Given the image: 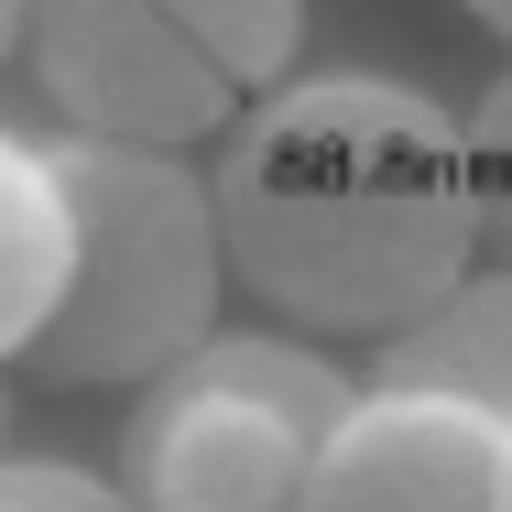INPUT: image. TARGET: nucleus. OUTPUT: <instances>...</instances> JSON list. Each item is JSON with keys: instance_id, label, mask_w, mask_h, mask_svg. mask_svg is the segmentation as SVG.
Instances as JSON below:
<instances>
[{"instance_id": "nucleus-1", "label": "nucleus", "mask_w": 512, "mask_h": 512, "mask_svg": "<svg viewBox=\"0 0 512 512\" xmlns=\"http://www.w3.org/2000/svg\"><path fill=\"white\" fill-rule=\"evenodd\" d=\"M229 295L295 338H393L480 262L469 131L404 77H284L207 164Z\"/></svg>"}, {"instance_id": "nucleus-2", "label": "nucleus", "mask_w": 512, "mask_h": 512, "mask_svg": "<svg viewBox=\"0 0 512 512\" xmlns=\"http://www.w3.org/2000/svg\"><path fill=\"white\" fill-rule=\"evenodd\" d=\"M44 164L66 197V295L11 371L55 382V393H109V382L142 393L229 306L207 164L164 153V142H99V131L44 142Z\"/></svg>"}, {"instance_id": "nucleus-3", "label": "nucleus", "mask_w": 512, "mask_h": 512, "mask_svg": "<svg viewBox=\"0 0 512 512\" xmlns=\"http://www.w3.org/2000/svg\"><path fill=\"white\" fill-rule=\"evenodd\" d=\"M306 0H33L22 66L99 142H218L262 88L295 77Z\"/></svg>"}, {"instance_id": "nucleus-4", "label": "nucleus", "mask_w": 512, "mask_h": 512, "mask_svg": "<svg viewBox=\"0 0 512 512\" xmlns=\"http://www.w3.org/2000/svg\"><path fill=\"white\" fill-rule=\"evenodd\" d=\"M360 382L295 327H207L131 404V512H295Z\"/></svg>"}, {"instance_id": "nucleus-5", "label": "nucleus", "mask_w": 512, "mask_h": 512, "mask_svg": "<svg viewBox=\"0 0 512 512\" xmlns=\"http://www.w3.org/2000/svg\"><path fill=\"white\" fill-rule=\"evenodd\" d=\"M512 425L447 393H360L316 436L295 512H502Z\"/></svg>"}, {"instance_id": "nucleus-6", "label": "nucleus", "mask_w": 512, "mask_h": 512, "mask_svg": "<svg viewBox=\"0 0 512 512\" xmlns=\"http://www.w3.org/2000/svg\"><path fill=\"white\" fill-rule=\"evenodd\" d=\"M371 382L382 393H447L512 425V262H469L425 316L393 338H371Z\"/></svg>"}, {"instance_id": "nucleus-7", "label": "nucleus", "mask_w": 512, "mask_h": 512, "mask_svg": "<svg viewBox=\"0 0 512 512\" xmlns=\"http://www.w3.org/2000/svg\"><path fill=\"white\" fill-rule=\"evenodd\" d=\"M66 295V197H55V164L44 142H11L0 131V371L33 349V327Z\"/></svg>"}, {"instance_id": "nucleus-8", "label": "nucleus", "mask_w": 512, "mask_h": 512, "mask_svg": "<svg viewBox=\"0 0 512 512\" xmlns=\"http://www.w3.org/2000/svg\"><path fill=\"white\" fill-rule=\"evenodd\" d=\"M469 131V197H480V262H512V77L480 88Z\"/></svg>"}, {"instance_id": "nucleus-9", "label": "nucleus", "mask_w": 512, "mask_h": 512, "mask_svg": "<svg viewBox=\"0 0 512 512\" xmlns=\"http://www.w3.org/2000/svg\"><path fill=\"white\" fill-rule=\"evenodd\" d=\"M0 512H131L99 469H66V458H0Z\"/></svg>"}, {"instance_id": "nucleus-10", "label": "nucleus", "mask_w": 512, "mask_h": 512, "mask_svg": "<svg viewBox=\"0 0 512 512\" xmlns=\"http://www.w3.org/2000/svg\"><path fill=\"white\" fill-rule=\"evenodd\" d=\"M22 11H33V0H0V66L22 55Z\"/></svg>"}, {"instance_id": "nucleus-11", "label": "nucleus", "mask_w": 512, "mask_h": 512, "mask_svg": "<svg viewBox=\"0 0 512 512\" xmlns=\"http://www.w3.org/2000/svg\"><path fill=\"white\" fill-rule=\"evenodd\" d=\"M469 22H480V33H502V44H512V0H469Z\"/></svg>"}, {"instance_id": "nucleus-12", "label": "nucleus", "mask_w": 512, "mask_h": 512, "mask_svg": "<svg viewBox=\"0 0 512 512\" xmlns=\"http://www.w3.org/2000/svg\"><path fill=\"white\" fill-rule=\"evenodd\" d=\"M502 512H512V458H502Z\"/></svg>"}, {"instance_id": "nucleus-13", "label": "nucleus", "mask_w": 512, "mask_h": 512, "mask_svg": "<svg viewBox=\"0 0 512 512\" xmlns=\"http://www.w3.org/2000/svg\"><path fill=\"white\" fill-rule=\"evenodd\" d=\"M0 414H11V371H0Z\"/></svg>"}]
</instances>
